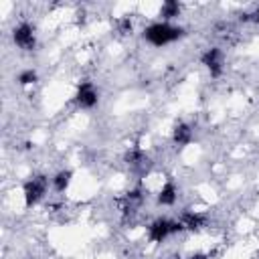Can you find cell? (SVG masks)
Returning <instances> with one entry per match:
<instances>
[{
  "instance_id": "cell-1",
  "label": "cell",
  "mask_w": 259,
  "mask_h": 259,
  "mask_svg": "<svg viewBox=\"0 0 259 259\" xmlns=\"http://www.w3.org/2000/svg\"><path fill=\"white\" fill-rule=\"evenodd\" d=\"M184 34V30L180 26H174L170 22H154L150 24L146 30H144V38L154 45V47H164V45H170L174 40H178L180 36Z\"/></svg>"
},
{
  "instance_id": "cell-2",
  "label": "cell",
  "mask_w": 259,
  "mask_h": 259,
  "mask_svg": "<svg viewBox=\"0 0 259 259\" xmlns=\"http://www.w3.org/2000/svg\"><path fill=\"white\" fill-rule=\"evenodd\" d=\"M180 231H184L182 223L180 221H170V219H156L148 227L150 241H154V243H162L166 237H170L174 233H180Z\"/></svg>"
},
{
  "instance_id": "cell-4",
  "label": "cell",
  "mask_w": 259,
  "mask_h": 259,
  "mask_svg": "<svg viewBox=\"0 0 259 259\" xmlns=\"http://www.w3.org/2000/svg\"><path fill=\"white\" fill-rule=\"evenodd\" d=\"M97 89L93 87L91 81H83L79 87H77V93H75V103L81 107V109H91L97 105Z\"/></svg>"
},
{
  "instance_id": "cell-11",
  "label": "cell",
  "mask_w": 259,
  "mask_h": 259,
  "mask_svg": "<svg viewBox=\"0 0 259 259\" xmlns=\"http://www.w3.org/2000/svg\"><path fill=\"white\" fill-rule=\"evenodd\" d=\"M178 12H180V6H178V2H164L162 4V8H160V14L166 18V22H168V18H174V16H178Z\"/></svg>"
},
{
  "instance_id": "cell-10",
  "label": "cell",
  "mask_w": 259,
  "mask_h": 259,
  "mask_svg": "<svg viewBox=\"0 0 259 259\" xmlns=\"http://www.w3.org/2000/svg\"><path fill=\"white\" fill-rule=\"evenodd\" d=\"M71 170H61L55 178H53V186H55V190L57 192H65V188L69 186V182H71Z\"/></svg>"
},
{
  "instance_id": "cell-7",
  "label": "cell",
  "mask_w": 259,
  "mask_h": 259,
  "mask_svg": "<svg viewBox=\"0 0 259 259\" xmlns=\"http://www.w3.org/2000/svg\"><path fill=\"white\" fill-rule=\"evenodd\" d=\"M180 223H182V227L188 229V231H198L200 227H204L206 217L200 214V212H184L182 219H180Z\"/></svg>"
},
{
  "instance_id": "cell-8",
  "label": "cell",
  "mask_w": 259,
  "mask_h": 259,
  "mask_svg": "<svg viewBox=\"0 0 259 259\" xmlns=\"http://www.w3.org/2000/svg\"><path fill=\"white\" fill-rule=\"evenodd\" d=\"M176 194H178V190H176L174 182H166V184L162 186L160 194H158V202L164 204V206H170V204L176 202Z\"/></svg>"
},
{
  "instance_id": "cell-5",
  "label": "cell",
  "mask_w": 259,
  "mask_h": 259,
  "mask_svg": "<svg viewBox=\"0 0 259 259\" xmlns=\"http://www.w3.org/2000/svg\"><path fill=\"white\" fill-rule=\"evenodd\" d=\"M12 38H14V45L20 47L22 51H32L34 45H36V38H34V30L28 22H20L14 32H12Z\"/></svg>"
},
{
  "instance_id": "cell-9",
  "label": "cell",
  "mask_w": 259,
  "mask_h": 259,
  "mask_svg": "<svg viewBox=\"0 0 259 259\" xmlns=\"http://www.w3.org/2000/svg\"><path fill=\"white\" fill-rule=\"evenodd\" d=\"M190 140H192L190 127H188L186 123H178V125L174 127V142L180 144V146H184V144H188Z\"/></svg>"
},
{
  "instance_id": "cell-3",
  "label": "cell",
  "mask_w": 259,
  "mask_h": 259,
  "mask_svg": "<svg viewBox=\"0 0 259 259\" xmlns=\"http://www.w3.org/2000/svg\"><path fill=\"white\" fill-rule=\"evenodd\" d=\"M47 192V178L45 176H34L24 184V202L26 206L36 204Z\"/></svg>"
},
{
  "instance_id": "cell-13",
  "label": "cell",
  "mask_w": 259,
  "mask_h": 259,
  "mask_svg": "<svg viewBox=\"0 0 259 259\" xmlns=\"http://www.w3.org/2000/svg\"><path fill=\"white\" fill-rule=\"evenodd\" d=\"M253 20H255V22H259V8L253 12Z\"/></svg>"
},
{
  "instance_id": "cell-12",
  "label": "cell",
  "mask_w": 259,
  "mask_h": 259,
  "mask_svg": "<svg viewBox=\"0 0 259 259\" xmlns=\"http://www.w3.org/2000/svg\"><path fill=\"white\" fill-rule=\"evenodd\" d=\"M36 81V73L32 71V69H26V71H22L20 75H18V83L20 85H32Z\"/></svg>"
},
{
  "instance_id": "cell-14",
  "label": "cell",
  "mask_w": 259,
  "mask_h": 259,
  "mask_svg": "<svg viewBox=\"0 0 259 259\" xmlns=\"http://www.w3.org/2000/svg\"><path fill=\"white\" fill-rule=\"evenodd\" d=\"M190 259H206V255H194V257H190Z\"/></svg>"
},
{
  "instance_id": "cell-6",
  "label": "cell",
  "mask_w": 259,
  "mask_h": 259,
  "mask_svg": "<svg viewBox=\"0 0 259 259\" xmlns=\"http://www.w3.org/2000/svg\"><path fill=\"white\" fill-rule=\"evenodd\" d=\"M202 65L210 71L212 77H219L221 71H223V53H221L217 47L208 49V51L202 55Z\"/></svg>"
}]
</instances>
